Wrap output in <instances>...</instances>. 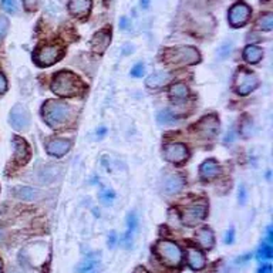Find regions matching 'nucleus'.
<instances>
[{
    "label": "nucleus",
    "mask_w": 273,
    "mask_h": 273,
    "mask_svg": "<svg viewBox=\"0 0 273 273\" xmlns=\"http://www.w3.org/2000/svg\"><path fill=\"white\" fill-rule=\"evenodd\" d=\"M86 84L81 78L67 70L59 71L51 80V91L60 97H76L86 90Z\"/></svg>",
    "instance_id": "nucleus-1"
},
{
    "label": "nucleus",
    "mask_w": 273,
    "mask_h": 273,
    "mask_svg": "<svg viewBox=\"0 0 273 273\" xmlns=\"http://www.w3.org/2000/svg\"><path fill=\"white\" fill-rule=\"evenodd\" d=\"M73 108L57 100H47L42 107V117L51 128H60L70 121Z\"/></svg>",
    "instance_id": "nucleus-2"
},
{
    "label": "nucleus",
    "mask_w": 273,
    "mask_h": 273,
    "mask_svg": "<svg viewBox=\"0 0 273 273\" xmlns=\"http://www.w3.org/2000/svg\"><path fill=\"white\" fill-rule=\"evenodd\" d=\"M164 63L171 67H183L197 64L201 60V54L192 46H177L164 50Z\"/></svg>",
    "instance_id": "nucleus-3"
},
{
    "label": "nucleus",
    "mask_w": 273,
    "mask_h": 273,
    "mask_svg": "<svg viewBox=\"0 0 273 273\" xmlns=\"http://www.w3.org/2000/svg\"><path fill=\"white\" fill-rule=\"evenodd\" d=\"M154 252L169 268H178L182 263L181 248L172 241H158L154 246Z\"/></svg>",
    "instance_id": "nucleus-4"
},
{
    "label": "nucleus",
    "mask_w": 273,
    "mask_h": 273,
    "mask_svg": "<svg viewBox=\"0 0 273 273\" xmlns=\"http://www.w3.org/2000/svg\"><path fill=\"white\" fill-rule=\"evenodd\" d=\"M64 56V48L60 45H46L37 47L33 54V60L39 67H48L56 64Z\"/></svg>",
    "instance_id": "nucleus-5"
},
{
    "label": "nucleus",
    "mask_w": 273,
    "mask_h": 273,
    "mask_svg": "<svg viewBox=\"0 0 273 273\" xmlns=\"http://www.w3.org/2000/svg\"><path fill=\"white\" fill-rule=\"evenodd\" d=\"M233 86H235V90L238 94L248 95L259 87V78L253 71L246 70L245 67H239V70L235 74Z\"/></svg>",
    "instance_id": "nucleus-6"
},
{
    "label": "nucleus",
    "mask_w": 273,
    "mask_h": 273,
    "mask_svg": "<svg viewBox=\"0 0 273 273\" xmlns=\"http://www.w3.org/2000/svg\"><path fill=\"white\" fill-rule=\"evenodd\" d=\"M208 211L206 201H197L181 209V222L185 227H195L199 224Z\"/></svg>",
    "instance_id": "nucleus-7"
},
{
    "label": "nucleus",
    "mask_w": 273,
    "mask_h": 273,
    "mask_svg": "<svg viewBox=\"0 0 273 273\" xmlns=\"http://www.w3.org/2000/svg\"><path fill=\"white\" fill-rule=\"evenodd\" d=\"M219 130H221V122L215 114H209L206 117H202L194 127L195 134L199 138H204V139L215 138L219 134Z\"/></svg>",
    "instance_id": "nucleus-8"
},
{
    "label": "nucleus",
    "mask_w": 273,
    "mask_h": 273,
    "mask_svg": "<svg viewBox=\"0 0 273 273\" xmlns=\"http://www.w3.org/2000/svg\"><path fill=\"white\" fill-rule=\"evenodd\" d=\"M30 113L23 104H16L9 115V122L16 131H27L30 128Z\"/></svg>",
    "instance_id": "nucleus-9"
},
{
    "label": "nucleus",
    "mask_w": 273,
    "mask_h": 273,
    "mask_svg": "<svg viewBox=\"0 0 273 273\" xmlns=\"http://www.w3.org/2000/svg\"><path fill=\"white\" fill-rule=\"evenodd\" d=\"M250 16H252L250 6L243 3V1H239V3H235L229 9L228 19H229V23H230L232 27H242L249 22Z\"/></svg>",
    "instance_id": "nucleus-10"
},
{
    "label": "nucleus",
    "mask_w": 273,
    "mask_h": 273,
    "mask_svg": "<svg viewBox=\"0 0 273 273\" xmlns=\"http://www.w3.org/2000/svg\"><path fill=\"white\" fill-rule=\"evenodd\" d=\"M164 158L169 162L181 164L189 158V151H188L185 144L172 142V144H168L167 147L164 148Z\"/></svg>",
    "instance_id": "nucleus-11"
},
{
    "label": "nucleus",
    "mask_w": 273,
    "mask_h": 273,
    "mask_svg": "<svg viewBox=\"0 0 273 273\" xmlns=\"http://www.w3.org/2000/svg\"><path fill=\"white\" fill-rule=\"evenodd\" d=\"M12 144H13V151H15V155H13L15 162L19 164V165H24L30 159V147H29V144L26 142L24 138L17 136L13 138Z\"/></svg>",
    "instance_id": "nucleus-12"
},
{
    "label": "nucleus",
    "mask_w": 273,
    "mask_h": 273,
    "mask_svg": "<svg viewBox=\"0 0 273 273\" xmlns=\"http://www.w3.org/2000/svg\"><path fill=\"white\" fill-rule=\"evenodd\" d=\"M110 43H111V31H110V29L98 30L91 39V50L97 54H103L108 48Z\"/></svg>",
    "instance_id": "nucleus-13"
},
{
    "label": "nucleus",
    "mask_w": 273,
    "mask_h": 273,
    "mask_svg": "<svg viewBox=\"0 0 273 273\" xmlns=\"http://www.w3.org/2000/svg\"><path fill=\"white\" fill-rule=\"evenodd\" d=\"M70 148H71V141L64 139V138H53L46 145L47 152L53 157H57V158L66 155L67 152L70 151Z\"/></svg>",
    "instance_id": "nucleus-14"
},
{
    "label": "nucleus",
    "mask_w": 273,
    "mask_h": 273,
    "mask_svg": "<svg viewBox=\"0 0 273 273\" xmlns=\"http://www.w3.org/2000/svg\"><path fill=\"white\" fill-rule=\"evenodd\" d=\"M183 186H185V181L178 174H171L162 180V191L167 195H175V194L181 192Z\"/></svg>",
    "instance_id": "nucleus-15"
},
{
    "label": "nucleus",
    "mask_w": 273,
    "mask_h": 273,
    "mask_svg": "<svg viewBox=\"0 0 273 273\" xmlns=\"http://www.w3.org/2000/svg\"><path fill=\"white\" fill-rule=\"evenodd\" d=\"M221 165L215 161V159H206L201 164L199 167V177L204 181H211L213 178H216L221 174Z\"/></svg>",
    "instance_id": "nucleus-16"
},
{
    "label": "nucleus",
    "mask_w": 273,
    "mask_h": 273,
    "mask_svg": "<svg viewBox=\"0 0 273 273\" xmlns=\"http://www.w3.org/2000/svg\"><path fill=\"white\" fill-rule=\"evenodd\" d=\"M195 241L205 250H211L215 245V236L212 229L209 227H202L195 232Z\"/></svg>",
    "instance_id": "nucleus-17"
},
{
    "label": "nucleus",
    "mask_w": 273,
    "mask_h": 273,
    "mask_svg": "<svg viewBox=\"0 0 273 273\" xmlns=\"http://www.w3.org/2000/svg\"><path fill=\"white\" fill-rule=\"evenodd\" d=\"M172 81V76L168 71H157L152 73L151 76L147 77L145 80V86L151 90H157V89H162L164 86H167L168 83Z\"/></svg>",
    "instance_id": "nucleus-18"
},
{
    "label": "nucleus",
    "mask_w": 273,
    "mask_h": 273,
    "mask_svg": "<svg viewBox=\"0 0 273 273\" xmlns=\"http://www.w3.org/2000/svg\"><path fill=\"white\" fill-rule=\"evenodd\" d=\"M127 233L124 235L122 243L125 248H131V245L134 242V236H136V230H138V216L136 212H130L127 216Z\"/></svg>",
    "instance_id": "nucleus-19"
},
{
    "label": "nucleus",
    "mask_w": 273,
    "mask_h": 273,
    "mask_svg": "<svg viewBox=\"0 0 273 273\" xmlns=\"http://www.w3.org/2000/svg\"><path fill=\"white\" fill-rule=\"evenodd\" d=\"M186 262L192 271H202L206 265V259L201 250L195 248H189L186 252Z\"/></svg>",
    "instance_id": "nucleus-20"
},
{
    "label": "nucleus",
    "mask_w": 273,
    "mask_h": 273,
    "mask_svg": "<svg viewBox=\"0 0 273 273\" xmlns=\"http://www.w3.org/2000/svg\"><path fill=\"white\" fill-rule=\"evenodd\" d=\"M91 0H70L68 12L78 19H83L90 13Z\"/></svg>",
    "instance_id": "nucleus-21"
},
{
    "label": "nucleus",
    "mask_w": 273,
    "mask_h": 273,
    "mask_svg": "<svg viewBox=\"0 0 273 273\" xmlns=\"http://www.w3.org/2000/svg\"><path fill=\"white\" fill-rule=\"evenodd\" d=\"M12 192L16 198L26 201V202H33L40 198V191H37L31 186H16L12 189Z\"/></svg>",
    "instance_id": "nucleus-22"
},
{
    "label": "nucleus",
    "mask_w": 273,
    "mask_h": 273,
    "mask_svg": "<svg viewBox=\"0 0 273 273\" xmlns=\"http://www.w3.org/2000/svg\"><path fill=\"white\" fill-rule=\"evenodd\" d=\"M263 57V50L259 47V46L255 45H249L245 47L243 50V59L250 63V64H256L259 61L262 60Z\"/></svg>",
    "instance_id": "nucleus-23"
},
{
    "label": "nucleus",
    "mask_w": 273,
    "mask_h": 273,
    "mask_svg": "<svg viewBox=\"0 0 273 273\" xmlns=\"http://www.w3.org/2000/svg\"><path fill=\"white\" fill-rule=\"evenodd\" d=\"M188 95H189V90H188V87H186L185 84H182V83H177V84H174V86L169 89V97L174 100L175 104H178L180 101L186 100Z\"/></svg>",
    "instance_id": "nucleus-24"
},
{
    "label": "nucleus",
    "mask_w": 273,
    "mask_h": 273,
    "mask_svg": "<svg viewBox=\"0 0 273 273\" xmlns=\"http://www.w3.org/2000/svg\"><path fill=\"white\" fill-rule=\"evenodd\" d=\"M78 273H101L103 272V266L100 263L98 259H87L84 262H81L77 266Z\"/></svg>",
    "instance_id": "nucleus-25"
},
{
    "label": "nucleus",
    "mask_w": 273,
    "mask_h": 273,
    "mask_svg": "<svg viewBox=\"0 0 273 273\" xmlns=\"http://www.w3.org/2000/svg\"><path fill=\"white\" fill-rule=\"evenodd\" d=\"M178 120V115L171 111L169 108H164L162 111L158 113L157 115V121L159 122L161 125H169V124H174V122Z\"/></svg>",
    "instance_id": "nucleus-26"
},
{
    "label": "nucleus",
    "mask_w": 273,
    "mask_h": 273,
    "mask_svg": "<svg viewBox=\"0 0 273 273\" xmlns=\"http://www.w3.org/2000/svg\"><path fill=\"white\" fill-rule=\"evenodd\" d=\"M256 258H258L259 262H268V260H271L273 258V248L272 245L269 242H265L260 248H259L258 250V255H256Z\"/></svg>",
    "instance_id": "nucleus-27"
},
{
    "label": "nucleus",
    "mask_w": 273,
    "mask_h": 273,
    "mask_svg": "<svg viewBox=\"0 0 273 273\" xmlns=\"http://www.w3.org/2000/svg\"><path fill=\"white\" fill-rule=\"evenodd\" d=\"M239 133L243 138H249L253 133V121L249 115H245L241 120V125H239Z\"/></svg>",
    "instance_id": "nucleus-28"
},
{
    "label": "nucleus",
    "mask_w": 273,
    "mask_h": 273,
    "mask_svg": "<svg viewBox=\"0 0 273 273\" xmlns=\"http://www.w3.org/2000/svg\"><path fill=\"white\" fill-rule=\"evenodd\" d=\"M256 27L259 30L263 31H271L273 29V15L272 13H266L262 15L256 22Z\"/></svg>",
    "instance_id": "nucleus-29"
},
{
    "label": "nucleus",
    "mask_w": 273,
    "mask_h": 273,
    "mask_svg": "<svg viewBox=\"0 0 273 273\" xmlns=\"http://www.w3.org/2000/svg\"><path fill=\"white\" fill-rule=\"evenodd\" d=\"M0 6H1L6 12H9V13H12V15H16L17 10H19L17 0H0Z\"/></svg>",
    "instance_id": "nucleus-30"
},
{
    "label": "nucleus",
    "mask_w": 273,
    "mask_h": 273,
    "mask_svg": "<svg viewBox=\"0 0 273 273\" xmlns=\"http://www.w3.org/2000/svg\"><path fill=\"white\" fill-rule=\"evenodd\" d=\"M114 199H115V192H114L113 189H108V188H107V189H103V191H101V194H100V201H101L104 205L108 206Z\"/></svg>",
    "instance_id": "nucleus-31"
},
{
    "label": "nucleus",
    "mask_w": 273,
    "mask_h": 273,
    "mask_svg": "<svg viewBox=\"0 0 273 273\" xmlns=\"http://www.w3.org/2000/svg\"><path fill=\"white\" fill-rule=\"evenodd\" d=\"M232 48H233V46H232V42H227V43H224L222 46H219V48H218V56H219V59H227L228 56L232 53Z\"/></svg>",
    "instance_id": "nucleus-32"
},
{
    "label": "nucleus",
    "mask_w": 273,
    "mask_h": 273,
    "mask_svg": "<svg viewBox=\"0 0 273 273\" xmlns=\"http://www.w3.org/2000/svg\"><path fill=\"white\" fill-rule=\"evenodd\" d=\"M144 73H145V68H144L142 63H136V64H134V67L131 68V76L136 77V78L144 76Z\"/></svg>",
    "instance_id": "nucleus-33"
},
{
    "label": "nucleus",
    "mask_w": 273,
    "mask_h": 273,
    "mask_svg": "<svg viewBox=\"0 0 273 273\" xmlns=\"http://www.w3.org/2000/svg\"><path fill=\"white\" fill-rule=\"evenodd\" d=\"M7 30H9V20L4 16H0V39L6 36Z\"/></svg>",
    "instance_id": "nucleus-34"
},
{
    "label": "nucleus",
    "mask_w": 273,
    "mask_h": 273,
    "mask_svg": "<svg viewBox=\"0 0 273 273\" xmlns=\"http://www.w3.org/2000/svg\"><path fill=\"white\" fill-rule=\"evenodd\" d=\"M246 198H248L246 188H245V185H241V186H239V191H238V201H239L241 205H243V204L246 202Z\"/></svg>",
    "instance_id": "nucleus-35"
},
{
    "label": "nucleus",
    "mask_w": 273,
    "mask_h": 273,
    "mask_svg": "<svg viewBox=\"0 0 273 273\" xmlns=\"http://www.w3.org/2000/svg\"><path fill=\"white\" fill-rule=\"evenodd\" d=\"M23 6L27 12H33L37 7V0H23Z\"/></svg>",
    "instance_id": "nucleus-36"
},
{
    "label": "nucleus",
    "mask_w": 273,
    "mask_h": 273,
    "mask_svg": "<svg viewBox=\"0 0 273 273\" xmlns=\"http://www.w3.org/2000/svg\"><path fill=\"white\" fill-rule=\"evenodd\" d=\"M235 242V229L233 228H229V230L227 232L225 235V243L227 245H232Z\"/></svg>",
    "instance_id": "nucleus-37"
},
{
    "label": "nucleus",
    "mask_w": 273,
    "mask_h": 273,
    "mask_svg": "<svg viewBox=\"0 0 273 273\" xmlns=\"http://www.w3.org/2000/svg\"><path fill=\"white\" fill-rule=\"evenodd\" d=\"M250 258H252V255L250 253H246V255H243V256H241V258L235 259V266H242V265H245V263H248L249 260H250Z\"/></svg>",
    "instance_id": "nucleus-38"
},
{
    "label": "nucleus",
    "mask_w": 273,
    "mask_h": 273,
    "mask_svg": "<svg viewBox=\"0 0 273 273\" xmlns=\"http://www.w3.org/2000/svg\"><path fill=\"white\" fill-rule=\"evenodd\" d=\"M115 245H117V233L115 232H110V235H108V248L114 249Z\"/></svg>",
    "instance_id": "nucleus-39"
},
{
    "label": "nucleus",
    "mask_w": 273,
    "mask_h": 273,
    "mask_svg": "<svg viewBox=\"0 0 273 273\" xmlns=\"http://www.w3.org/2000/svg\"><path fill=\"white\" fill-rule=\"evenodd\" d=\"M130 27H131L130 19L128 17H121L120 19V29L121 30H130Z\"/></svg>",
    "instance_id": "nucleus-40"
},
{
    "label": "nucleus",
    "mask_w": 273,
    "mask_h": 273,
    "mask_svg": "<svg viewBox=\"0 0 273 273\" xmlns=\"http://www.w3.org/2000/svg\"><path fill=\"white\" fill-rule=\"evenodd\" d=\"M258 273H272V265L271 263H266L263 262L262 266L258 269Z\"/></svg>",
    "instance_id": "nucleus-41"
},
{
    "label": "nucleus",
    "mask_w": 273,
    "mask_h": 273,
    "mask_svg": "<svg viewBox=\"0 0 273 273\" xmlns=\"http://www.w3.org/2000/svg\"><path fill=\"white\" fill-rule=\"evenodd\" d=\"M6 90H7V81H6L4 76L0 73V94H3Z\"/></svg>",
    "instance_id": "nucleus-42"
},
{
    "label": "nucleus",
    "mask_w": 273,
    "mask_h": 273,
    "mask_svg": "<svg viewBox=\"0 0 273 273\" xmlns=\"http://www.w3.org/2000/svg\"><path fill=\"white\" fill-rule=\"evenodd\" d=\"M150 4H151V0H141V7L144 10H147L150 7Z\"/></svg>",
    "instance_id": "nucleus-43"
},
{
    "label": "nucleus",
    "mask_w": 273,
    "mask_h": 273,
    "mask_svg": "<svg viewBox=\"0 0 273 273\" xmlns=\"http://www.w3.org/2000/svg\"><path fill=\"white\" fill-rule=\"evenodd\" d=\"M106 133H107V128H104V127H101V128H98V131H97V136L101 138V136H106Z\"/></svg>",
    "instance_id": "nucleus-44"
},
{
    "label": "nucleus",
    "mask_w": 273,
    "mask_h": 273,
    "mask_svg": "<svg viewBox=\"0 0 273 273\" xmlns=\"http://www.w3.org/2000/svg\"><path fill=\"white\" fill-rule=\"evenodd\" d=\"M3 239H4V230H3V229L0 228V242H1Z\"/></svg>",
    "instance_id": "nucleus-45"
},
{
    "label": "nucleus",
    "mask_w": 273,
    "mask_h": 273,
    "mask_svg": "<svg viewBox=\"0 0 273 273\" xmlns=\"http://www.w3.org/2000/svg\"><path fill=\"white\" fill-rule=\"evenodd\" d=\"M0 273H1V259H0Z\"/></svg>",
    "instance_id": "nucleus-46"
},
{
    "label": "nucleus",
    "mask_w": 273,
    "mask_h": 273,
    "mask_svg": "<svg viewBox=\"0 0 273 273\" xmlns=\"http://www.w3.org/2000/svg\"><path fill=\"white\" fill-rule=\"evenodd\" d=\"M263 1H271V0H263Z\"/></svg>",
    "instance_id": "nucleus-47"
}]
</instances>
